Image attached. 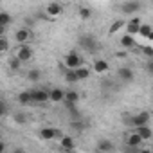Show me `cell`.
<instances>
[{
  "label": "cell",
  "mask_w": 153,
  "mask_h": 153,
  "mask_svg": "<svg viewBox=\"0 0 153 153\" xmlns=\"http://www.w3.org/2000/svg\"><path fill=\"white\" fill-rule=\"evenodd\" d=\"M124 123L126 124H131L133 128H140V126H148V123H149V114L148 112H140V114H137V115H133V117H124Z\"/></svg>",
  "instance_id": "1"
},
{
  "label": "cell",
  "mask_w": 153,
  "mask_h": 153,
  "mask_svg": "<svg viewBox=\"0 0 153 153\" xmlns=\"http://www.w3.org/2000/svg\"><path fill=\"white\" fill-rule=\"evenodd\" d=\"M65 67L68 68V70H78L79 67H81V58L78 56V52H74V51H70V52H67V56H65Z\"/></svg>",
  "instance_id": "2"
},
{
  "label": "cell",
  "mask_w": 153,
  "mask_h": 153,
  "mask_svg": "<svg viewBox=\"0 0 153 153\" xmlns=\"http://www.w3.org/2000/svg\"><path fill=\"white\" fill-rule=\"evenodd\" d=\"M13 56L24 63V61H29V59L33 58V51H31V47H29V45H18V47L15 49Z\"/></svg>",
  "instance_id": "3"
},
{
  "label": "cell",
  "mask_w": 153,
  "mask_h": 153,
  "mask_svg": "<svg viewBox=\"0 0 153 153\" xmlns=\"http://www.w3.org/2000/svg\"><path fill=\"white\" fill-rule=\"evenodd\" d=\"M79 45L83 47V49H87V51H90V52H94V51H97V43H96V40H94V36H81L79 38Z\"/></svg>",
  "instance_id": "4"
},
{
  "label": "cell",
  "mask_w": 153,
  "mask_h": 153,
  "mask_svg": "<svg viewBox=\"0 0 153 153\" xmlns=\"http://www.w3.org/2000/svg\"><path fill=\"white\" fill-rule=\"evenodd\" d=\"M15 40H16V43H18V45H25V43L31 40V31H29V29H25V27L18 29V31L15 33Z\"/></svg>",
  "instance_id": "5"
},
{
  "label": "cell",
  "mask_w": 153,
  "mask_h": 153,
  "mask_svg": "<svg viewBox=\"0 0 153 153\" xmlns=\"http://www.w3.org/2000/svg\"><path fill=\"white\" fill-rule=\"evenodd\" d=\"M45 13H47L49 16H58V15L63 13V6H61L59 2H49V4L45 6Z\"/></svg>",
  "instance_id": "6"
},
{
  "label": "cell",
  "mask_w": 153,
  "mask_h": 153,
  "mask_svg": "<svg viewBox=\"0 0 153 153\" xmlns=\"http://www.w3.org/2000/svg\"><path fill=\"white\" fill-rule=\"evenodd\" d=\"M142 142H144V140L140 139V135H139L135 130H133V131H131V133L126 137V146H131V148H139Z\"/></svg>",
  "instance_id": "7"
},
{
  "label": "cell",
  "mask_w": 153,
  "mask_h": 153,
  "mask_svg": "<svg viewBox=\"0 0 153 153\" xmlns=\"http://www.w3.org/2000/svg\"><path fill=\"white\" fill-rule=\"evenodd\" d=\"M140 9V4L139 2H124L123 6H121V11L124 13V15H133V13H137Z\"/></svg>",
  "instance_id": "8"
},
{
  "label": "cell",
  "mask_w": 153,
  "mask_h": 153,
  "mask_svg": "<svg viewBox=\"0 0 153 153\" xmlns=\"http://www.w3.org/2000/svg\"><path fill=\"white\" fill-rule=\"evenodd\" d=\"M140 25H142V22H140V18H131L128 24H126V29H128V34L131 36V34H137L139 31H140Z\"/></svg>",
  "instance_id": "9"
},
{
  "label": "cell",
  "mask_w": 153,
  "mask_h": 153,
  "mask_svg": "<svg viewBox=\"0 0 153 153\" xmlns=\"http://www.w3.org/2000/svg\"><path fill=\"white\" fill-rule=\"evenodd\" d=\"M31 96H33V101H36V103H47V101H51L49 92H45V90H31Z\"/></svg>",
  "instance_id": "10"
},
{
  "label": "cell",
  "mask_w": 153,
  "mask_h": 153,
  "mask_svg": "<svg viewBox=\"0 0 153 153\" xmlns=\"http://www.w3.org/2000/svg\"><path fill=\"white\" fill-rule=\"evenodd\" d=\"M40 137H42L43 140H52V139H56V128H52V126H43V128L40 130Z\"/></svg>",
  "instance_id": "11"
},
{
  "label": "cell",
  "mask_w": 153,
  "mask_h": 153,
  "mask_svg": "<svg viewBox=\"0 0 153 153\" xmlns=\"http://www.w3.org/2000/svg\"><path fill=\"white\" fill-rule=\"evenodd\" d=\"M49 97H51V101H54V103L65 101V92L59 90V88H52V90H49Z\"/></svg>",
  "instance_id": "12"
},
{
  "label": "cell",
  "mask_w": 153,
  "mask_h": 153,
  "mask_svg": "<svg viewBox=\"0 0 153 153\" xmlns=\"http://www.w3.org/2000/svg\"><path fill=\"white\" fill-rule=\"evenodd\" d=\"M135 131L140 135V139H142V140H149V139L153 137V131H151V128H149V126H140V128H135Z\"/></svg>",
  "instance_id": "13"
},
{
  "label": "cell",
  "mask_w": 153,
  "mask_h": 153,
  "mask_svg": "<svg viewBox=\"0 0 153 153\" xmlns=\"http://www.w3.org/2000/svg\"><path fill=\"white\" fill-rule=\"evenodd\" d=\"M117 74H119V78L124 79V81H131V79H133V72H131V68H128V67H121Z\"/></svg>",
  "instance_id": "14"
},
{
  "label": "cell",
  "mask_w": 153,
  "mask_h": 153,
  "mask_svg": "<svg viewBox=\"0 0 153 153\" xmlns=\"http://www.w3.org/2000/svg\"><path fill=\"white\" fill-rule=\"evenodd\" d=\"M9 24H11V15L6 13V11H2V13H0V29H2V36H4V29Z\"/></svg>",
  "instance_id": "15"
},
{
  "label": "cell",
  "mask_w": 153,
  "mask_h": 153,
  "mask_svg": "<svg viewBox=\"0 0 153 153\" xmlns=\"http://www.w3.org/2000/svg\"><path fill=\"white\" fill-rule=\"evenodd\" d=\"M94 70L99 72V74H101V72H106V70H108V61H105V59H101V58L96 59V61H94Z\"/></svg>",
  "instance_id": "16"
},
{
  "label": "cell",
  "mask_w": 153,
  "mask_h": 153,
  "mask_svg": "<svg viewBox=\"0 0 153 153\" xmlns=\"http://www.w3.org/2000/svg\"><path fill=\"white\" fill-rule=\"evenodd\" d=\"M97 149H99L101 153H110V151H112V142L106 140V139H103V140L97 142Z\"/></svg>",
  "instance_id": "17"
},
{
  "label": "cell",
  "mask_w": 153,
  "mask_h": 153,
  "mask_svg": "<svg viewBox=\"0 0 153 153\" xmlns=\"http://www.w3.org/2000/svg\"><path fill=\"white\" fill-rule=\"evenodd\" d=\"M78 92H74V90H68V92H65V101H67V105L68 106H74V103L78 101Z\"/></svg>",
  "instance_id": "18"
},
{
  "label": "cell",
  "mask_w": 153,
  "mask_h": 153,
  "mask_svg": "<svg viewBox=\"0 0 153 153\" xmlns=\"http://www.w3.org/2000/svg\"><path fill=\"white\" fill-rule=\"evenodd\" d=\"M76 74H78L79 79H87L88 76H90V67H88V65H81L78 70H76Z\"/></svg>",
  "instance_id": "19"
},
{
  "label": "cell",
  "mask_w": 153,
  "mask_h": 153,
  "mask_svg": "<svg viewBox=\"0 0 153 153\" xmlns=\"http://www.w3.org/2000/svg\"><path fill=\"white\" fill-rule=\"evenodd\" d=\"M18 101H20L22 105H29V103H33V96H31V90L20 92V94H18Z\"/></svg>",
  "instance_id": "20"
},
{
  "label": "cell",
  "mask_w": 153,
  "mask_h": 153,
  "mask_svg": "<svg viewBox=\"0 0 153 153\" xmlns=\"http://www.w3.org/2000/svg\"><path fill=\"white\" fill-rule=\"evenodd\" d=\"M59 144H61V148H63V149H68V151H70V149H74V139H72V137H68V135H65V137L59 140Z\"/></svg>",
  "instance_id": "21"
},
{
  "label": "cell",
  "mask_w": 153,
  "mask_h": 153,
  "mask_svg": "<svg viewBox=\"0 0 153 153\" xmlns=\"http://www.w3.org/2000/svg\"><path fill=\"white\" fill-rule=\"evenodd\" d=\"M121 45H123L124 49H131V47L135 45V42H133V38H131L130 34H124V36L121 38Z\"/></svg>",
  "instance_id": "22"
},
{
  "label": "cell",
  "mask_w": 153,
  "mask_h": 153,
  "mask_svg": "<svg viewBox=\"0 0 153 153\" xmlns=\"http://www.w3.org/2000/svg\"><path fill=\"white\" fill-rule=\"evenodd\" d=\"M124 25H126V24H124L123 20H115V22L110 25V31H108V33H110V34H114V33H117V31H119L121 27H124Z\"/></svg>",
  "instance_id": "23"
},
{
  "label": "cell",
  "mask_w": 153,
  "mask_h": 153,
  "mask_svg": "<svg viewBox=\"0 0 153 153\" xmlns=\"http://www.w3.org/2000/svg\"><path fill=\"white\" fill-rule=\"evenodd\" d=\"M151 33H153L151 25H148V24H142V25H140V31H139V34H142V36L149 38V36H151Z\"/></svg>",
  "instance_id": "24"
},
{
  "label": "cell",
  "mask_w": 153,
  "mask_h": 153,
  "mask_svg": "<svg viewBox=\"0 0 153 153\" xmlns=\"http://www.w3.org/2000/svg\"><path fill=\"white\" fill-rule=\"evenodd\" d=\"M65 79H67L68 83H76V81H79L78 74H76V70H68V72L65 74Z\"/></svg>",
  "instance_id": "25"
},
{
  "label": "cell",
  "mask_w": 153,
  "mask_h": 153,
  "mask_svg": "<svg viewBox=\"0 0 153 153\" xmlns=\"http://www.w3.org/2000/svg\"><path fill=\"white\" fill-rule=\"evenodd\" d=\"M90 13H92V11H90L88 7H79V16H81L83 20H87V18H90Z\"/></svg>",
  "instance_id": "26"
},
{
  "label": "cell",
  "mask_w": 153,
  "mask_h": 153,
  "mask_svg": "<svg viewBox=\"0 0 153 153\" xmlns=\"http://www.w3.org/2000/svg\"><path fill=\"white\" fill-rule=\"evenodd\" d=\"M27 78H29L31 81H38V79H40V72H38V70H29Z\"/></svg>",
  "instance_id": "27"
},
{
  "label": "cell",
  "mask_w": 153,
  "mask_h": 153,
  "mask_svg": "<svg viewBox=\"0 0 153 153\" xmlns=\"http://www.w3.org/2000/svg\"><path fill=\"white\" fill-rule=\"evenodd\" d=\"M6 51H7V38H6V36H2V38H0V52L4 54Z\"/></svg>",
  "instance_id": "28"
},
{
  "label": "cell",
  "mask_w": 153,
  "mask_h": 153,
  "mask_svg": "<svg viewBox=\"0 0 153 153\" xmlns=\"http://www.w3.org/2000/svg\"><path fill=\"white\" fill-rule=\"evenodd\" d=\"M20 65H22V61H20V59H16V58L13 56V58H11V61H9V67L16 70V68H20Z\"/></svg>",
  "instance_id": "29"
},
{
  "label": "cell",
  "mask_w": 153,
  "mask_h": 153,
  "mask_svg": "<svg viewBox=\"0 0 153 153\" xmlns=\"http://www.w3.org/2000/svg\"><path fill=\"white\" fill-rule=\"evenodd\" d=\"M15 121H16V123H20V124H24V123H25L24 114H15Z\"/></svg>",
  "instance_id": "30"
},
{
  "label": "cell",
  "mask_w": 153,
  "mask_h": 153,
  "mask_svg": "<svg viewBox=\"0 0 153 153\" xmlns=\"http://www.w3.org/2000/svg\"><path fill=\"white\" fill-rule=\"evenodd\" d=\"M139 151H140L139 148H131V146H126L124 148V153H139Z\"/></svg>",
  "instance_id": "31"
},
{
  "label": "cell",
  "mask_w": 153,
  "mask_h": 153,
  "mask_svg": "<svg viewBox=\"0 0 153 153\" xmlns=\"http://www.w3.org/2000/svg\"><path fill=\"white\" fill-rule=\"evenodd\" d=\"M72 130H83V123H70Z\"/></svg>",
  "instance_id": "32"
},
{
  "label": "cell",
  "mask_w": 153,
  "mask_h": 153,
  "mask_svg": "<svg viewBox=\"0 0 153 153\" xmlns=\"http://www.w3.org/2000/svg\"><path fill=\"white\" fill-rule=\"evenodd\" d=\"M7 114V105H6V101H2V115H6Z\"/></svg>",
  "instance_id": "33"
},
{
  "label": "cell",
  "mask_w": 153,
  "mask_h": 153,
  "mask_svg": "<svg viewBox=\"0 0 153 153\" xmlns=\"http://www.w3.org/2000/svg\"><path fill=\"white\" fill-rule=\"evenodd\" d=\"M148 72H149V74H153V59H151V61H148Z\"/></svg>",
  "instance_id": "34"
},
{
  "label": "cell",
  "mask_w": 153,
  "mask_h": 153,
  "mask_svg": "<svg viewBox=\"0 0 153 153\" xmlns=\"http://www.w3.org/2000/svg\"><path fill=\"white\" fill-rule=\"evenodd\" d=\"M13 153H27V151L22 149V148H16V149H13Z\"/></svg>",
  "instance_id": "35"
},
{
  "label": "cell",
  "mask_w": 153,
  "mask_h": 153,
  "mask_svg": "<svg viewBox=\"0 0 153 153\" xmlns=\"http://www.w3.org/2000/svg\"><path fill=\"white\" fill-rule=\"evenodd\" d=\"M139 153H151V149H140Z\"/></svg>",
  "instance_id": "36"
},
{
  "label": "cell",
  "mask_w": 153,
  "mask_h": 153,
  "mask_svg": "<svg viewBox=\"0 0 153 153\" xmlns=\"http://www.w3.org/2000/svg\"><path fill=\"white\" fill-rule=\"evenodd\" d=\"M151 153H153V148H151Z\"/></svg>",
  "instance_id": "37"
},
{
  "label": "cell",
  "mask_w": 153,
  "mask_h": 153,
  "mask_svg": "<svg viewBox=\"0 0 153 153\" xmlns=\"http://www.w3.org/2000/svg\"><path fill=\"white\" fill-rule=\"evenodd\" d=\"M110 153H114V151H110Z\"/></svg>",
  "instance_id": "38"
}]
</instances>
